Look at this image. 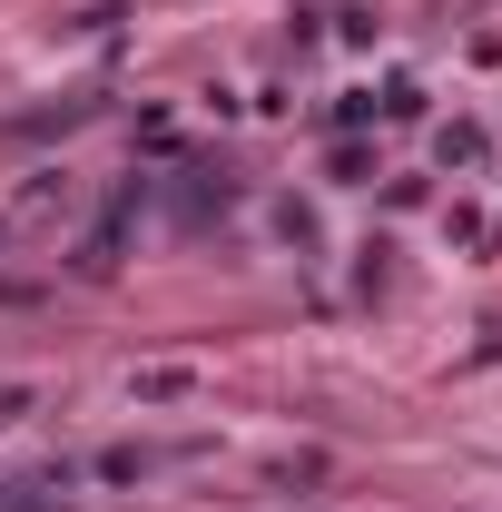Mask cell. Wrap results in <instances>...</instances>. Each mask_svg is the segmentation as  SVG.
I'll return each instance as SVG.
<instances>
[{"instance_id":"6da1fadb","label":"cell","mask_w":502,"mask_h":512,"mask_svg":"<svg viewBox=\"0 0 502 512\" xmlns=\"http://www.w3.org/2000/svg\"><path fill=\"white\" fill-rule=\"evenodd\" d=\"M443 168L473 178V168H483V128H443Z\"/></svg>"},{"instance_id":"7a4b0ae2","label":"cell","mask_w":502,"mask_h":512,"mask_svg":"<svg viewBox=\"0 0 502 512\" xmlns=\"http://www.w3.org/2000/svg\"><path fill=\"white\" fill-rule=\"evenodd\" d=\"M128 394H148V404H168V394H188V375H178V365H158V375H138Z\"/></svg>"}]
</instances>
